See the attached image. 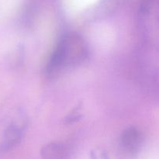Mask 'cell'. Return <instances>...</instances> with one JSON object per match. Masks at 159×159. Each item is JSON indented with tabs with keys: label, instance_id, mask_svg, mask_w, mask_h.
I'll return each mask as SVG.
<instances>
[{
	"label": "cell",
	"instance_id": "1",
	"mask_svg": "<svg viewBox=\"0 0 159 159\" xmlns=\"http://www.w3.org/2000/svg\"><path fill=\"white\" fill-rule=\"evenodd\" d=\"M87 56V48L82 37L75 34H68L62 37L54 49L47 71L48 75L58 73L64 68L82 63Z\"/></svg>",
	"mask_w": 159,
	"mask_h": 159
},
{
	"label": "cell",
	"instance_id": "2",
	"mask_svg": "<svg viewBox=\"0 0 159 159\" xmlns=\"http://www.w3.org/2000/svg\"><path fill=\"white\" fill-rule=\"evenodd\" d=\"M26 126L27 120L20 110L0 121V154L9 152L21 141Z\"/></svg>",
	"mask_w": 159,
	"mask_h": 159
},
{
	"label": "cell",
	"instance_id": "3",
	"mask_svg": "<svg viewBox=\"0 0 159 159\" xmlns=\"http://www.w3.org/2000/svg\"><path fill=\"white\" fill-rule=\"evenodd\" d=\"M143 137L136 127H130L124 130L120 137V145L127 154L134 155L141 150Z\"/></svg>",
	"mask_w": 159,
	"mask_h": 159
},
{
	"label": "cell",
	"instance_id": "4",
	"mask_svg": "<svg viewBox=\"0 0 159 159\" xmlns=\"http://www.w3.org/2000/svg\"><path fill=\"white\" fill-rule=\"evenodd\" d=\"M42 159H68V148L60 142H51L43 146L40 151Z\"/></svg>",
	"mask_w": 159,
	"mask_h": 159
},
{
	"label": "cell",
	"instance_id": "5",
	"mask_svg": "<svg viewBox=\"0 0 159 159\" xmlns=\"http://www.w3.org/2000/svg\"><path fill=\"white\" fill-rule=\"evenodd\" d=\"M91 159H110L104 150L96 149L91 152Z\"/></svg>",
	"mask_w": 159,
	"mask_h": 159
},
{
	"label": "cell",
	"instance_id": "6",
	"mask_svg": "<svg viewBox=\"0 0 159 159\" xmlns=\"http://www.w3.org/2000/svg\"><path fill=\"white\" fill-rule=\"evenodd\" d=\"M78 110H75V112L73 111L72 113H70L66 118V122L67 123H73L76 122L77 120H79L81 117V115H79L77 112Z\"/></svg>",
	"mask_w": 159,
	"mask_h": 159
}]
</instances>
